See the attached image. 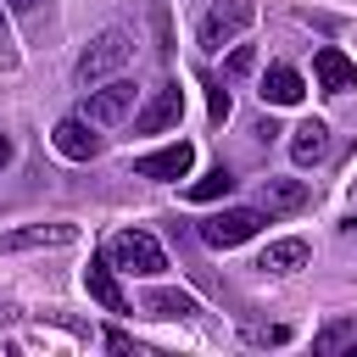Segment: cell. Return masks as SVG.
<instances>
[{
    "label": "cell",
    "instance_id": "6da1fadb",
    "mask_svg": "<svg viewBox=\"0 0 357 357\" xmlns=\"http://www.w3.org/2000/svg\"><path fill=\"white\" fill-rule=\"evenodd\" d=\"M106 257H112V268L139 273V279H156V273L167 268V251H162L156 234H145V229H123V234H112Z\"/></svg>",
    "mask_w": 357,
    "mask_h": 357
},
{
    "label": "cell",
    "instance_id": "7a4b0ae2",
    "mask_svg": "<svg viewBox=\"0 0 357 357\" xmlns=\"http://www.w3.org/2000/svg\"><path fill=\"white\" fill-rule=\"evenodd\" d=\"M128 56H134V33H128V28H106V33L78 56V84H106Z\"/></svg>",
    "mask_w": 357,
    "mask_h": 357
},
{
    "label": "cell",
    "instance_id": "3957f363",
    "mask_svg": "<svg viewBox=\"0 0 357 357\" xmlns=\"http://www.w3.org/2000/svg\"><path fill=\"white\" fill-rule=\"evenodd\" d=\"M257 229H262V212H257V206H223V212H212V218L195 223V234H201L206 245H218V251L245 245Z\"/></svg>",
    "mask_w": 357,
    "mask_h": 357
},
{
    "label": "cell",
    "instance_id": "277c9868",
    "mask_svg": "<svg viewBox=\"0 0 357 357\" xmlns=\"http://www.w3.org/2000/svg\"><path fill=\"white\" fill-rule=\"evenodd\" d=\"M257 17V0H212L201 17V50H223L234 33H245Z\"/></svg>",
    "mask_w": 357,
    "mask_h": 357
},
{
    "label": "cell",
    "instance_id": "5b68a950",
    "mask_svg": "<svg viewBox=\"0 0 357 357\" xmlns=\"http://www.w3.org/2000/svg\"><path fill=\"white\" fill-rule=\"evenodd\" d=\"M134 84L128 78H112V84H100V89H89V100L78 106V117L84 123H95V128H112V123H123L128 112H134Z\"/></svg>",
    "mask_w": 357,
    "mask_h": 357
},
{
    "label": "cell",
    "instance_id": "8992f818",
    "mask_svg": "<svg viewBox=\"0 0 357 357\" xmlns=\"http://www.w3.org/2000/svg\"><path fill=\"white\" fill-rule=\"evenodd\" d=\"M178 117H184V89H178V84H156L151 100L134 112V134H162V128H173Z\"/></svg>",
    "mask_w": 357,
    "mask_h": 357
},
{
    "label": "cell",
    "instance_id": "52a82bcc",
    "mask_svg": "<svg viewBox=\"0 0 357 357\" xmlns=\"http://www.w3.org/2000/svg\"><path fill=\"white\" fill-rule=\"evenodd\" d=\"M190 167H195V145H190V139H173V145H162V151H151V156L134 162L139 178H162V184H167V178H184Z\"/></svg>",
    "mask_w": 357,
    "mask_h": 357
},
{
    "label": "cell",
    "instance_id": "ba28073f",
    "mask_svg": "<svg viewBox=\"0 0 357 357\" xmlns=\"http://www.w3.org/2000/svg\"><path fill=\"white\" fill-rule=\"evenodd\" d=\"M312 73H318V89H329V95H351L357 89V61L346 50H335V45H324L312 56Z\"/></svg>",
    "mask_w": 357,
    "mask_h": 357
},
{
    "label": "cell",
    "instance_id": "9c48e42d",
    "mask_svg": "<svg viewBox=\"0 0 357 357\" xmlns=\"http://www.w3.org/2000/svg\"><path fill=\"white\" fill-rule=\"evenodd\" d=\"M84 290H89V301H100L106 312H128V296H123V284H117V273H112V257H89Z\"/></svg>",
    "mask_w": 357,
    "mask_h": 357
},
{
    "label": "cell",
    "instance_id": "30bf717a",
    "mask_svg": "<svg viewBox=\"0 0 357 357\" xmlns=\"http://www.w3.org/2000/svg\"><path fill=\"white\" fill-rule=\"evenodd\" d=\"M95 123H84V117H61L56 123V151L67 156V162H89V156H100V134H89Z\"/></svg>",
    "mask_w": 357,
    "mask_h": 357
},
{
    "label": "cell",
    "instance_id": "8fae6325",
    "mask_svg": "<svg viewBox=\"0 0 357 357\" xmlns=\"http://www.w3.org/2000/svg\"><path fill=\"white\" fill-rule=\"evenodd\" d=\"M73 240H78L73 223H33V229L0 234V251H39V245H73Z\"/></svg>",
    "mask_w": 357,
    "mask_h": 357
},
{
    "label": "cell",
    "instance_id": "7c38bea8",
    "mask_svg": "<svg viewBox=\"0 0 357 357\" xmlns=\"http://www.w3.org/2000/svg\"><path fill=\"white\" fill-rule=\"evenodd\" d=\"M301 95H307V84H301V73H296V67L273 61V67L262 73V100H268V106H296Z\"/></svg>",
    "mask_w": 357,
    "mask_h": 357
},
{
    "label": "cell",
    "instance_id": "4fadbf2b",
    "mask_svg": "<svg viewBox=\"0 0 357 357\" xmlns=\"http://www.w3.org/2000/svg\"><path fill=\"white\" fill-rule=\"evenodd\" d=\"M290 156H296V167H312V162H324V156H329V123L307 117V123L290 134Z\"/></svg>",
    "mask_w": 357,
    "mask_h": 357
},
{
    "label": "cell",
    "instance_id": "5bb4252c",
    "mask_svg": "<svg viewBox=\"0 0 357 357\" xmlns=\"http://www.w3.org/2000/svg\"><path fill=\"white\" fill-rule=\"evenodd\" d=\"M307 257H312V245L290 234V240H273V245L257 257V268H262V273H296V268H307Z\"/></svg>",
    "mask_w": 357,
    "mask_h": 357
},
{
    "label": "cell",
    "instance_id": "9a60e30c",
    "mask_svg": "<svg viewBox=\"0 0 357 357\" xmlns=\"http://www.w3.org/2000/svg\"><path fill=\"white\" fill-rule=\"evenodd\" d=\"M262 206L268 212H301L307 206V184L301 178H262Z\"/></svg>",
    "mask_w": 357,
    "mask_h": 357
},
{
    "label": "cell",
    "instance_id": "2e32d148",
    "mask_svg": "<svg viewBox=\"0 0 357 357\" xmlns=\"http://www.w3.org/2000/svg\"><path fill=\"white\" fill-rule=\"evenodd\" d=\"M139 312H151V318H195L201 307H195V296H184V290H145Z\"/></svg>",
    "mask_w": 357,
    "mask_h": 357
},
{
    "label": "cell",
    "instance_id": "e0dca14e",
    "mask_svg": "<svg viewBox=\"0 0 357 357\" xmlns=\"http://www.w3.org/2000/svg\"><path fill=\"white\" fill-rule=\"evenodd\" d=\"M312 351L318 357H340V351H357V318H335L312 335Z\"/></svg>",
    "mask_w": 357,
    "mask_h": 357
},
{
    "label": "cell",
    "instance_id": "ac0fdd59",
    "mask_svg": "<svg viewBox=\"0 0 357 357\" xmlns=\"http://www.w3.org/2000/svg\"><path fill=\"white\" fill-rule=\"evenodd\" d=\"M229 190H234V173H229V167H212L206 178L190 184V201H223Z\"/></svg>",
    "mask_w": 357,
    "mask_h": 357
},
{
    "label": "cell",
    "instance_id": "d6986e66",
    "mask_svg": "<svg viewBox=\"0 0 357 357\" xmlns=\"http://www.w3.org/2000/svg\"><path fill=\"white\" fill-rule=\"evenodd\" d=\"M245 340H257V346H284L290 329H284V324H268V329H262V324H245Z\"/></svg>",
    "mask_w": 357,
    "mask_h": 357
},
{
    "label": "cell",
    "instance_id": "ffe728a7",
    "mask_svg": "<svg viewBox=\"0 0 357 357\" xmlns=\"http://www.w3.org/2000/svg\"><path fill=\"white\" fill-rule=\"evenodd\" d=\"M251 67H257V50H251V45H234V56H229V73H234V78H245Z\"/></svg>",
    "mask_w": 357,
    "mask_h": 357
},
{
    "label": "cell",
    "instance_id": "44dd1931",
    "mask_svg": "<svg viewBox=\"0 0 357 357\" xmlns=\"http://www.w3.org/2000/svg\"><path fill=\"white\" fill-rule=\"evenodd\" d=\"M206 106H212V123H223L229 117V89L223 84H206Z\"/></svg>",
    "mask_w": 357,
    "mask_h": 357
},
{
    "label": "cell",
    "instance_id": "7402d4cb",
    "mask_svg": "<svg viewBox=\"0 0 357 357\" xmlns=\"http://www.w3.org/2000/svg\"><path fill=\"white\" fill-rule=\"evenodd\" d=\"M6 45H11V39H6V22H0V67H11V61H17V56H11Z\"/></svg>",
    "mask_w": 357,
    "mask_h": 357
},
{
    "label": "cell",
    "instance_id": "603a6c76",
    "mask_svg": "<svg viewBox=\"0 0 357 357\" xmlns=\"http://www.w3.org/2000/svg\"><path fill=\"white\" fill-rule=\"evenodd\" d=\"M6 162H11V139L0 134V167H6Z\"/></svg>",
    "mask_w": 357,
    "mask_h": 357
},
{
    "label": "cell",
    "instance_id": "cb8c5ba5",
    "mask_svg": "<svg viewBox=\"0 0 357 357\" xmlns=\"http://www.w3.org/2000/svg\"><path fill=\"white\" fill-rule=\"evenodd\" d=\"M346 234H351V240H357V218H346Z\"/></svg>",
    "mask_w": 357,
    "mask_h": 357
},
{
    "label": "cell",
    "instance_id": "d4e9b609",
    "mask_svg": "<svg viewBox=\"0 0 357 357\" xmlns=\"http://www.w3.org/2000/svg\"><path fill=\"white\" fill-rule=\"evenodd\" d=\"M11 6H22V11H28V6H39V0H11Z\"/></svg>",
    "mask_w": 357,
    "mask_h": 357
}]
</instances>
